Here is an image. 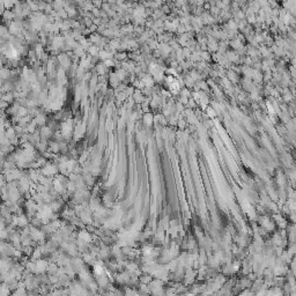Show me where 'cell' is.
Masks as SVG:
<instances>
[{
  "label": "cell",
  "mask_w": 296,
  "mask_h": 296,
  "mask_svg": "<svg viewBox=\"0 0 296 296\" xmlns=\"http://www.w3.org/2000/svg\"><path fill=\"white\" fill-rule=\"evenodd\" d=\"M15 19V14L13 13L12 9H5L2 12V15H1V20L5 22V23L8 26V24L12 22L13 20Z\"/></svg>",
  "instance_id": "cell-1"
},
{
  "label": "cell",
  "mask_w": 296,
  "mask_h": 296,
  "mask_svg": "<svg viewBox=\"0 0 296 296\" xmlns=\"http://www.w3.org/2000/svg\"><path fill=\"white\" fill-rule=\"evenodd\" d=\"M9 34L8 33V27L7 26H4V24H0V38L4 40V37L7 36Z\"/></svg>",
  "instance_id": "cell-2"
},
{
  "label": "cell",
  "mask_w": 296,
  "mask_h": 296,
  "mask_svg": "<svg viewBox=\"0 0 296 296\" xmlns=\"http://www.w3.org/2000/svg\"><path fill=\"white\" fill-rule=\"evenodd\" d=\"M96 71L99 74H104L106 72V66L104 65V63H99V64L96 65Z\"/></svg>",
  "instance_id": "cell-3"
},
{
  "label": "cell",
  "mask_w": 296,
  "mask_h": 296,
  "mask_svg": "<svg viewBox=\"0 0 296 296\" xmlns=\"http://www.w3.org/2000/svg\"><path fill=\"white\" fill-rule=\"evenodd\" d=\"M41 134H42V137H43V138L49 137V135L51 134V130H50L49 127H43V128H42V131H41Z\"/></svg>",
  "instance_id": "cell-4"
},
{
  "label": "cell",
  "mask_w": 296,
  "mask_h": 296,
  "mask_svg": "<svg viewBox=\"0 0 296 296\" xmlns=\"http://www.w3.org/2000/svg\"><path fill=\"white\" fill-rule=\"evenodd\" d=\"M134 99H135V101H139V102L142 101V96H141L140 92H135V94H134Z\"/></svg>",
  "instance_id": "cell-5"
},
{
  "label": "cell",
  "mask_w": 296,
  "mask_h": 296,
  "mask_svg": "<svg viewBox=\"0 0 296 296\" xmlns=\"http://www.w3.org/2000/svg\"><path fill=\"white\" fill-rule=\"evenodd\" d=\"M126 57V54L124 52H122V53H117V56H116V58L117 59H119V60H123V59L125 58Z\"/></svg>",
  "instance_id": "cell-6"
},
{
  "label": "cell",
  "mask_w": 296,
  "mask_h": 296,
  "mask_svg": "<svg viewBox=\"0 0 296 296\" xmlns=\"http://www.w3.org/2000/svg\"><path fill=\"white\" fill-rule=\"evenodd\" d=\"M6 9V7H5V4H4V1H0V12L2 13Z\"/></svg>",
  "instance_id": "cell-7"
},
{
  "label": "cell",
  "mask_w": 296,
  "mask_h": 296,
  "mask_svg": "<svg viewBox=\"0 0 296 296\" xmlns=\"http://www.w3.org/2000/svg\"><path fill=\"white\" fill-rule=\"evenodd\" d=\"M43 1H45L47 4H52V2H53V1H54V0H43Z\"/></svg>",
  "instance_id": "cell-8"
}]
</instances>
